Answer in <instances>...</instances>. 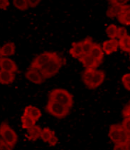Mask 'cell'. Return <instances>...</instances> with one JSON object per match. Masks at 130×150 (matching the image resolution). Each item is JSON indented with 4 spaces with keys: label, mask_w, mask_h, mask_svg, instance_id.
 Instances as JSON below:
<instances>
[{
    "label": "cell",
    "mask_w": 130,
    "mask_h": 150,
    "mask_svg": "<svg viewBox=\"0 0 130 150\" xmlns=\"http://www.w3.org/2000/svg\"><path fill=\"white\" fill-rule=\"evenodd\" d=\"M21 127H22L23 129H30L31 127H33L34 125H36V121H35L34 119H32L31 117H30L29 116H28L27 115L23 114V115L21 117Z\"/></svg>",
    "instance_id": "cell-20"
},
{
    "label": "cell",
    "mask_w": 130,
    "mask_h": 150,
    "mask_svg": "<svg viewBox=\"0 0 130 150\" xmlns=\"http://www.w3.org/2000/svg\"><path fill=\"white\" fill-rule=\"evenodd\" d=\"M0 69L1 71L14 73L18 71V66L13 60L6 57L0 58Z\"/></svg>",
    "instance_id": "cell-7"
},
{
    "label": "cell",
    "mask_w": 130,
    "mask_h": 150,
    "mask_svg": "<svg viewBox=\"0 0 130 150\" xmlns=\"http://www.w3.org/2000/svg\"><path fill=\"white\" fill-rule=\"evenodd\" d=\"M0 135L4 142L11 149L14 148L18 141V136L7 122H4L0 125Z\"/></svg>",
    "instance_id": "cell-4"
},
{
    "label": "cell",
    "mask_w": 130,
    "mask_h": 150,
    "mask_svg": "<svg viewBox=\"0 0 130 150\" xmlns=\"http://www.w3.org/2000/svg\"><path fill=\"white\" fill-rule=\"evenodd\" d=\"M118 21L121 23L122 24L126 25V26H129L130 25V12L129 7L126 8L122 11L119 16H117Z\"/></svg>",
    "instance_id": "cell-21"
},
{
    "label": "cell",
    "mask_w": 130,
    "mask_h": 150,
    "mask_svg": "<svg viewBox=\"0 0 130 150\" xmlns=\"http://www.w3.org/2000/svg\"><path fill=\"white\" fill-rule=\"evenodd\" d=\"M48 100L56 102L68 108H72L73 105L72 94L63 88H56L52 90L48 94Z\"/></svg>",
    "instance_id": "cell-2"
},
{
    "label": "cell",
    "mask_w": 130,
    "mask_h": 150,
    "mask_svg": "<svg viewBox=\"0 0 130 150\" xmlns=\"http://www.w3.org/2000/svg\"><path fill=\"white\" fill-rule=\"evenodd\" d=\"M26 133L25 134V137L29 140L36 141L38 138L40 137L41 133V128L40 126L34 125L33 127L26 129Z\"/></svg>",
    "instance_id": "cell-14"
},
{
    "label": "cell",
    "mask_w": 130,
    "mask_h": 150,
    "mask_svg": "<svg viewBox=\"0 0 130 150\" xmlns=\"http://www.w3.org/2000/svg\"><path fill=\"white\" fill-rule=\"evenodd\" d=\"M129 5H124V6H119V5H111L108 8L107 11V15L110 18L117 17L119 14H120L122 11L126 8H129Z\"/></svg>",
    "instance_id": "cell-15"
},
{
    "label": "cell",
    "mask_w": 130,
    "mask_h": 150,
    "mask_svg": "<svg viewBox=\"0 0 130 150\" xmlns=\"http://www.w3.org/2000/svg\"><path fill=\"white\" fill-rule=\"evenodd\" d=\"M13 4L16 9L21 10V11H25L29 8L27 0H14Z\"/></svg>",
    "instance_id": "cell-26"
},
{
    "label": "cell",
    "mask_w": 130,
    "mask_h": 150,
    "mask_svg": "<svg viewBox=\"0 0 130 150\" xmlns=\"http://www.w3.org/2000/svg\"><path fill=\"white\" fill-rule=\"evenodd\" d=\"M121 125L122 126L123 129H124V130L128 133V134H129L130 133V117L124 118Z\"/></svg>",
    "instance_id": "cell-29"
},
{
    "label": "cell",
    "mask_w": 130,
    "mask_h": 150,
    "mask_svg": "<svg viewBox=\"0 0 130 150\" xmlns=\"http://www.w3.org/2000/svg\"><path fill=\"white\" fill-rule=\"evenodd\" d=\"M15 79L14 73L0 70V83L3 85H9L14 82Z\"/></svg>",
    "instance_id": "cell-17"
},
{
    "label": "cell",
    "mask_w": 130,
    "mask_h": 150,
    "mask_svg": "<svg viewBox=\"0 0 130 150\" xmlns=\"http://www.w3.org/2000/svg\"><path fill=\"white\" fill-rule=\"evenodd\" d=\"M70 54L72 57L79 59L81 56H83V52L82 49V43L81 41L77 43H73L72 47L69 51Z\"/></svg>",
    "instance_id": "cell-18"
},
{
    "label": "cell",
    "mask_w": 130,
    "mask_h": 150,
    "mask_svg": "<svg viewBox=\"0 0 130 150\" xmlns=\"http://www.w3.org/2000/svg\"><path fill=\"white\" fill-rule=\"evenodd\" d=\"M0 150H11V148L9 147L2 139H0Z\"/></svg>",
    "instance_id": "cell-36"
},
{
    "label": "cell",
    "mask_w": 130,
    "mask_h": 150,
    "mask_svg": "<svg viewBox=\"0 0 130 150\" xmlns=\"http://www.w3.org/2000/svg\"><path fill=\"white\" fill-rule=\"evenodd\" d=\"M25 77L31 83L35 84H41L43 82V78L38 70L29 68L25 73Z\"/></svg>",
    "instance_id": "cell-8"
},
{
    "label": "cell",
    "mask_w": 130,
    "mask_h": 150,
    "mask_svg": "<svg viewBox=\"0 0 130 150\" xmlns=\"http://www.w3.org/2000/svg\"><path fill=\"white\" fill-rule=\"evenodd\" d=\"M63 63L64 62L63 58H61L57 53H56L52 59L50 60L41 69L39 70V72L42 76L43 80L48 79L57 74L59 70L62 67Z\"/></svg>",
    "instance_id": "cell-1"
},
{
    "label": "cell",
    "mask_w": 130,
    "mask_h": 150,
    "mask_svg": "<svg viewBox=\"0 0 130 150\" xmlns=\"http://www.w3.org/2000/svg\"><path fill=\"white\" fill-rule=\"evenodd\" d=\"M24 114L27 115L30 117L34 119L35 121H38L40 118L42 116L41 112L40 109L37 108V107L34 105H28L24 108Z\"/></svg>",
    "instance_id": "cell-13"
},
{
    "label": "cell",
    "mask_w": 130,
    "mask_h": 150,
    "mask_svg": "<svg viewBox=\"0 0 130 150\" xmlns=\"http://www.w3.org/2000/svg\"><path fill=\"white\" fill-rule=\"evenodd\" d=\"M9 6V1L8 0H0V9L3 10L7 9Z\"/></svg>",
    "instance_id": "cell-34"
},
{
    "label": "cell",
    "mask_w": 130,
    "mask_h": 150,
    "mask_svg": "<svg viewBox=\"0 0 130 150\" xmlns=\"http://www.w3.org/2000/svg\"><path fill=\"white\" fill-rule=\"evenodd\" d=\"M105 73L104 71H100H100L96 70L93 79H92L91 82L88 88L89 89H95L102 84V83L105 81Z\"/></svg>",
    "instance_id": "cell-9"
},
{
    "label": "cell",
    "mask_w": 130,
    "mask_h": 150,
    "mask_svg": "<svg viewBox=\"0 0 130 150\" xmlns=\"http://www.w3.org/2000/svg\"><path fill=\"white\" fill-rule=\"evenodd\" d=\"M117 26L115 24H110L106 28V34L110 39H114L116 38Z\"/></svg>",
    "instance_id": "cell-25"
},
{
    "label": "cell",
    "mask_w": 130,
    "mask_h": 150,
    "mask_svg": "<svg viewBox=\"0 0 130 150\" xmlns=\"http://www.w3.org/2000/svg\"><path fill=\"white\" fill-rule=\"evenodd\" d=\"M122 114L124 118L126 117H130V105L129 103H127L124 108H123L122 112Z\"/></svg>",
    "instance_id": "cell-30"
},
{
    "label": "cell",
    "mask_w": 130,
    "mask_h": 150,
    "mask_svg": "<svg viewBox=\"0 0 130 150\" xmlns=\"http://www.w3.org/2000/svg\"><path fill=\"white\" fill-rule=\"evenodd\" d=\"M55 132L51 130L49 127H45L41 130V136L40 137L44 142H48V140L53 134H54Z\"/></svg>",
    "instance_id": "cell-24"
},
{
    "label": "cell",
    "mask_w": 130,
    "mask_h": 150,
    "mask_svg": "<svg viewBox=\"0 0 130 150\" xmlns=\"http://www.w3.org/2000/svg\"><path fill=\"white\" fill-rule=\"evenodd\" d=\"M28 5L31 8H35L41 2V0H27Z\"/></svg>",
    "instance_id": "cell-35"
},
{
    "label": "cell",
    "mask_w": 130,
    "mask_h": 150,
    "mask_svg": "<svg viewBox=\"0 0 130 150\" xmlns=\"http://www.w3.org/2000/svg\"><path fill=\"white\" fill-rule=\"evenodd\" d=\"M16 51V46L12 42H8L5 44L0 49V56L1 57H7L13 56Z\"/></svg>",
    "instance_id": "cell-16"
},
{
    "label": "cell",
    "mask_w": 130,
    "mask_h": 150,
    "mask_svg": "<svg viewBox=\"0 0 130 150\" xmlns=\"http://www.w3.org/2000/svg\"><path fill=\"white\" fill-rule=\"evenodd\" d=\"M122 83L127 91H130V74L126 73L122 77Z\"/></svg>",
    "instance_id": "cell-27"
},
{
    "label": "cell",
    "mask_w": 130,
    "mask_h": 150,
    "mask_svg": "<svg viewBox=\"0 0 130 150\" xmlns=\"http://www.w3.org/2000/svg\"><path fill=\"white\" fill-rule=\"evenodd\" d=\"M58 142V139L57 137L56 136V134H53L51 137L49 138V139L48 140V143L49 144L50 146H56Z\"/></svg>",
    "instance_id": "cell-31"
},
{
    "label": "cell",
    "mask_w": 130,
    "mask_h": 150,
    "mask_svg": "<svg viewBox=\"0 0 130 150\" xmlns=\"http://www.w3.org/2000/svg\"><path fill=\"white\" fill-rule=\"evenodd\" d=\"M95 71L96 70L93 69V68H86V69L83 71L82 74V80L83 83H84V84L87 87H88V86H89L90 83Z\"/></svg>",
    "instance_id": "cell-19"
},
{
    "label": "cell",
    "mask_w": 130,
    "mask_h": 150,
    "mask_svg": "<svg viewBox=\"0 0 130 150\" xmlns=\"http://www.w3.org/2000/svg\"><path fill=\"white\" fill-rule=\"evenodd\" d=\"M128 2L127 0H112L110 1V4L111 5H119V6H124Z\"/></svg>",
    "instance_id": "cell-32"
},
{
    "label": "cell",
    "mask_w": 130,
    "mask_h": 150,
    "mask_svg": "<svg viewBox=\"0 0 130 150\" xmlns=\"http://www.w3.org/2000/svg\"><path fill=\"white\" fill-rule=\"evenodd\" d=\"M79 61L82 63L83 67L85 68L95 69L99 66L100 63L95 58H93L90 53L83 55L79 58Z\"/></svg>",
    "instance_id": "cell-10"
},
{
    "label": "cell",
    "mask_w": 130,
    "mask_h": 150,
    "mask_svg": "<svg viewBox=\"0 0 130 150\" xmlns=\"http://www.w3.org/2000/svg\"><path fill=\"white\" fill-rule=\"evenodd\" d=\"M56 53L55 52H48V51L41 53L34 58L29 68H33V69L39 71L50 60L52 59V58L56 55Z\"/></svg>",
    "instance_id": "cell-6"
},
{
    "label": "cell",
    "mask_w": 130,
    "mask_h": 150,
    "mask_svg": "<svg viewBox=\"0 0 130 150\" xmlns=\"http://www.w3.org/2000/svg\"><path fill=\"white\" fill-rule=\"evenodd\" d=\"M127 30L126 28L123 27V26H120V27H117V31L116 38L118 39H121L122 38L125 37L127 36Z\"/></svg>",
    "instance_id": "cell-28"
},
{
    "label": "cell",
    "mask_w": 130,
    "mask_h": 150,
    "mask_svg": "<svg viewBox=\"0 0 130 150\" xmlns=\"http://www.w3.org/2000/svg\"><path fill=\"white\" fill-rule=\"evenodd\" d=\"M113 150H129V144H115Z\"/></svg>",
    "instance_id": "cell-33"
},
{
    "label": "cell",
    "mask_w": 130,
    "mask_h": 150,
    "mask_svg": "<svg viewBox=\"0 0 130 150\" xmlns=\"http://www.w3.org/2000/svg\"><path fill=\"white\" fill-rule=\"evenodd\" d=\"M82 43V49H83V55L85 54H88L90 53V51L92 49V46L94 43L93 41V39L91 37H87L84 41H81Z\"/></svg>",
    "instance_id": "cell-23"
},
{
    "label": "cell",
    "mask_w": 130,
    "mask_h": 150,
    "mask_svg": "<svg viewBox=\"0 0 130 150\" xmlns=\"http://www.w3.org/2000/svg\"><path fill=\"white\" fill-rule=\"evenodd\" d=\"M118 46L124 52L129 53L130 52V36L129 35L119 39L118 41Z\"/></svg>",
    "instance_id": "cell-22"
},
{
    "label": "cell",
    "mask_w": 130,
    "mask_h": 150,
    "mask_svg": "<svg viewBox=\"0 0 130 150\" xmlns=\"http://www.w3.org/2000/svg\"><path fill=\"white\" fill-rule=\"evenodd\" d=\"M118 47V40L114 39H110L107 40L102 43V49L103 50V52L106 53L107 55H110L112 53L116 52L117 51Z\"/></svg>",
    "instance_id": "cell-11"
},
{
    "label": "cell",
    "mask_w": 130,
    "mask_h": 150,
    "mask_svg": "<svg viewBox=\"0 0 130 150\" xmlns=\"http://www.w3.org/2000/svg\"><path fill=\"white\" fill-rule=\"evenodd\" d=\"M45 109L49 114L58 119H62L67 116L70 111V108L51 100H48Z\"/></svg>",
    "instance_id": "cell-5"
},
{
    "label": "cell",
    "mask_w": 130,
    "mask_h": 150,
    "mask_svg": "<svg viewBox=\"0 0 130 150\" xmlns=\"http://www.w3.org/2000/svg\"><path fill=\"white\" fill-rule=\"evenodd\" d=\"M110 139L114 144H129V134L123 129L120 124H114L110 127Z\"/></svg>",
    "instance_id": "cell-3"
},
{
    "label": "cell",
    "mask_w": 130,
    "mask_h": 150,
    "mask_svg": "<svg viewBox=\"0 0 130 150\" xmlns=\"http://www.w3.org/2000/svg\"><path fill=\"white\" fill-rule=\"evenodd\" d=\"M90 54L100 63L104 58L105 53L103 52V50L102 49L100 44H98V43H94L92 46L90 51Z\"/></svg>",
    "instance_id": "cell-12"
},
{
    "label": "cell",
    "mask_w": 130,
    "mask_h": 150,
    "mask_svg": "<svg viewBox=\"0 0 130 150\" xmlns=\"http://www.w3.org/2000/svg\"><path fill=\"white\" fill-rule=\"evenodd\" d=\"M0 49H1V48H0Z\"/></svg>",
    "instance_id": "cell-37"
}]
</instances>
